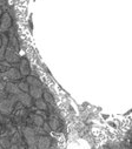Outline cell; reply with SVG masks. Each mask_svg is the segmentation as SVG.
I'll return each mask as SVG.
<instances>
[{"instance_id": "17", "label": "cell", "mask_w": 132, "mask_h": 149, "mask_svg": "<svg viewBox=\"0 0 132 149\" xmlns=\"http://www.w3.org/2000/svg\"><path fill=\"white\" fill-rule=\"evenodd\" d=\"M43 95H44V98H45V100H44V101H45L46 103H47V102H52V101H53L52 96H51L48 93H46V92H45V93H43Z\"/></svg>"}, {"instance_id": "18", "label": "cell", "mask_w": 132, "mask_h": 149, "mask_svg": "<svg viewBox=\"0 0 132 149\" xmlns=\"http://www.w3.org/2000/svg\"><path fill=\"white\" fill-rule=\"evenodd\" d=\"M48 126H50V128H51V129L53 130V129L58 128V126H59V125H58V122H57L55 120H52V121H51V122L48 123Z\"/></svg>"}, {"instance_id": "10", "label": "cell", "mask_w": 132, "mask_h": 149, "mask_svg": "<svg viewBox=\"0 0 132 149\" xmlns=\"http://www.w3.org/2000/svg\"><path fill=\"white\" fill-rule=\"evenodd\" d=\"M6 91H7L8 93H11V94H17V93L20 91V89H19L18 85L8 83V85H6Z\"/></svg>"}, {"instance_id": "16", "label": "cell", "mask_w": 132, "mask_h": 149, "mask_svg": "<svg viewBox=\"0 0 132 149\" xmlns=\"http://www.w3.org/2000/svg\"><path fill=\"white\" fill-rule=\"evenodd\" d=\"M0 144H1V147L5 149V148H10V146H11V143H10V141L7 140V139H3L1 141H0Z\"/></svg>"}, {"instance_id": "8", "label": "cell", "mask_w": 132, "mask_h": 149, "mask_svg": "<svg viewBox=\"0 0 132 149\" xmlns=\"http://www.w3.org/2000/svg\"><path fill=\"white\" fill-rule=\"evenodd\" d=\"M29 73V68H28V62L26 59H22L21 62H20V74L24 76H28Z\"/></svg>"}, {"instance_id": "12", "label": "cell", "mask_w": 132, "mask_h": 149, "mask_svg": "<svg viewBox=\"0 0 132 149\" xmlns=\"http://www.w3.org/2000/svg\"><path fill=\"white\" fill-rule=\"evenodd\" d=\"M36 107H37L38 109L45 110V109L47 108V105H46V102H45L44 100H41V98H40V99H37V101H36Z\"/></svg>"}, {"instance_id": "19", "label": "cell", "mask_w": 132, "mask_h": 149, "mask_svg": "<svg viewBox=\"0 0 132 149\" xmlns=\"http://www.w3.org/2000/svg\"><path fill=\"white\" fill-rule=\"evenodd\" d=\"M43 128H44V130H45V132H51V130H52V129L50 128L48 123H46V122H44V123H43Z\"/></svg>"}, {"instance_id": "13", "label": "cell", "mask_w": 132, "mask_h": 149, "mask_svg": "<svg viewBox=\"0 0 132 149\" xmlns=\"http://www.w3.org/2000/svg\"><path fill=\"white\" fill-rule=\"evenodd\" d=\"M27 83L31 85V86H38V87L40 85V82L36 78H33V76H27Z\"/></svg>"}, {"instance_id": "3", "label": "cell", "mask_w": 132, "mask_h": 149, "mask_svg": "<svg viewBox=\"0 0 132 149\" xmlns=\"http://www.w3.org/2000/svg\"><path fill=\"white\" fill-rule=\"evenodd\" d=\"M28 92H29V96L33 98V99H36V100L40 99L43 96V91L38 86H31L29 89H28Z\"/></svg>"}, {"instance_id": "2", "label": "cell", "mask_w": 132, "mask_h": 149, "mask_svg": "<svg viewBox=\"0 0 132 149\" xmlns=\"http://www.w3.org/2000/svg\"><path fill=\"white\" fill-rule=\"evenodd\" d=\"M11 17L8 13H4L1 15V22H0V31H7L11 26Z\"/></svg>"}, {"instance_id": "15", "label": "cell", "mask_w": 132, "mask_h": 149, "mask_svg": "<svg viewBox=\"0 0 132 149\" xmlns=\"http://www.w3.org/2000/svg\"><path fill=\"white\" fill-rule=\"evenodd\" d=\"M34 123H36L37 126H43L44 119H43L41 116H39V115H36V116H34Z\"/></svg>"}, {"instance_id": "5", "label": "cell", "mask_w": 132, "mask_h": 149, "mask_svg": "<svg viewBox=\"0 0 132 149\" xmlns=\"http://www.w3.org/2000/svg\"><path fill=\"white\" fill-rule=\"evenodd\" d=\"M15 95L18 96V100H19L24 106H29V105L32 103V101H31V96H29L28 94H26V93L19 91Z\"/></svg>"}, {"instance_id": "11", "label": "cell", "mask_w": 132, "mask_h": 149, "mask_svg": "<svg viewBox=\"0 0 132 149\" xmlns=\"http://www.w3.org/2000/svg\"><path fill=\"white\" fill-rule=\"evenodd\" d=\"M7 76L11 78V79H13V80H15V79H19L21 75H20V72H18L15 68H11L7 72Z\"/></svg>"}, {"instance_id": "9", "label": "cell", "mask_w": 132, "mask_h": 149, "mask_svg": "<svg viewBox=\"0 0 132 149\" xmlns=\"http://www.w3.org/2000/svg\"><path fill=\"white\" fill-rule=\"evenodd\" d=\"M5 58L8 62H17L18 61V56L11 51V49H6L5 52Z\"/></svg>"}, {"instance_id": "14", "label": "cell", "mask_w": 132, "mask_h": 149, "mask_svg": "<svg viewBox=\"0 0 132 149\" xmlns=\"http://www.w3.org/2000/svg\"><path fill=\"white\" fill-rule=\"evenodd\" d=\"M18 87H19L20 91L24 92V93H27V92H28V89H29V85H28L27 82H21V83L18 85Z\"/></svg>"}, {"instance_id": "21", "label": "cell", "mask_w": 132, "mask_h": 149, "mask_svg": "<svg viewBox=\"0 0 132 149\" xmlns=\"http://www.w3.org/2000/svg\"><path fill=\"white\" fill-rule=\"evenodd\" d=\"M0 46H1V37H0Z\"/></svg>"}, {"instance_id": "6", "label": "cell", "mask_w": 132, "mask_h": 149, "mask_svg": "<svg viewBox=\"0 0 132 149\" xmlns=\"http://www.w3.org/2000/svg\"><path fill=\"white\" fill-rule=\"evenodd\" d=\"M50 146H51V141L46 136H40L38 139V149H48Z\"/></svg>"}, {"instance_id": "20", "label": "cell", "mask_w": 132, "mask_h": 149, "mask_svg": "<svg viewBox=\"0 0 132 149\" xmlns=\"http://www.w3.org/2000/svg\"><path fill=\"white\" fill-rule=\"evenodd\" d=\"M1 15H3V11L0 10V18H1Z\"/></svg>"}, {"instance_id": "4", "label": "cell", "mask_w": 132, "mask_h": 149, "mask_svg": "<svg viewBox=\"0 0 132 149\" xmlns=\"http://www.w3.org/2000/svg\"><path fill=\"white\" fill-rule=\"evenodd\" d=\"M13 101L12 100H5L3 102H0V112L4 114H10L13 107Z\"/></svg>"}, {"instance_id": "7", "label": "cell", "mask_w": 132, "mask_h": 149, "mask_svg": "<svg viewBox=\"0 0 132 149\" xmlns=\"http://www.w3.org/2000/svg\"><path fill=\"white\" fill-rule=\"evenodd\" d=\"M7 40H8V38H7L6 35H1V47H0V60H3V59L5 58V52H6Z\"/></svg>"}, {"instance_id": "1", "label": "cell", "mask_w": 132, "mask_h": 149, "mask_svg": "<svg viewBox=\"0 0 132 149\" xmlns=\"http://www.w3.org/2000/svg\"><path fill=\"white\" fill-rule=\"evenodd\" d=\"M24 135H25V137H26L27 143H28L29 147L34 146V143L37 142V140H36V133L33 132V129H31L28 127L27 128H24Z\"/></svg>"}, {"instance_id": "22", "label": "cell", "mask_w": 132, "mask_h": 149, "mask_svg": "<svg viewBox=\"0 0 132 149\" xmlns=\"http://www.w3.org/2000/svg\"><path fill=\"white\" fill-rule=\"evenodd\" d=\"M0 149H4V148H3V147H1V144H0Z\"/></svg>"}]
</instances>
